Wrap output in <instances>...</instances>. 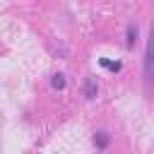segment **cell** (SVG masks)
Masks as SVG:
<instances>
[{
    "label": "cell",
    "mask_w": 154,
    "mask_h": 154,
    "mask_svg": "<svg viewBox=\"0 0 154 154\" xmlns=\"http://www.w3.org/2000/svg\"><path fill=\"white\" fill-rule=\"evenodd\" d=\"M137 36H140V26H137L135 22H130L128 29H125V48H135Z\"/></svg>",
    "instance_id": "obj_1"
},
{
    "label": "cell",
    "mask_w": 154,
    "mask_h": 154,
    "mask_svg": "<svg viewBox=\"0 0 154 154\" xmlns=\"http://www.w3.org/2000/svg\"><path fill=\"white\" fill-rule=\"evenodd\" d=\"M91 142H94V147H96L99 152H103V149L111 144V135H108L106 130H99V132H94V140H91Z\"/></svg>",
    "instance_id": "obj_2"
},
{
    "label": "cell",
    "mask_w": 154,
    "mask_h": 154,
    "mask_svg": "<svg viewBox=\"0 0 154 154\" xmlns=\"http://www.w3.org/2000/svg\"><path fill=\"white\" fill-rule=\"evenodd\" d=\"M99 65H101V67H106V70H111V72H120V70H123V63H120V60H108V58H99Z\"/></svg>",
    "instance_id": "obj_3"
},
{
    "label": "cell",
    "mask_w": 154,
    "mask_h": 154,
    "mask_svg": "<svg viewBox=\"0 0 154 154\" xmlns=\"http://www.w3.org/2000/svg\"><path fill=\"white\" fill-rule=\"evenodd\" d=\"M96 94H99L96 82H94L91 77H87V79H84V96H87V99H96Z\"/></svg>",
    "instance_id": "obj_4"
},
{
    "label": "cell",
    "mask_w": 154,
    "mask_h": 154,
    "mask_svg": "<svg viewBox=\"0 0 154 154\" xmlns=\"http://www.w3.org/2000/svg\"><path fill=\"white\" fill-rule=\"evenodd\" d=\"M51 87L58 89V91H63V89H65V75H60V72L53 75V77H51Z\"/></svg>",
    "instance_id": "obj_5"
},
{
    "label": "cell",
    "mask_w": 154,
    "mask_h": 154,
    "mask_svg": "<svg viewBox=\"0 0 154 154\" xmlns=\"http://www.w3.org/2000/svg\"><path fill=\"white\" fill-rule=\"evenodd\" d=\"M149 75H152V55L144 53V79H149Z\"/></svg>",
    "instance_id": "obj_6"
}]
</instances>
